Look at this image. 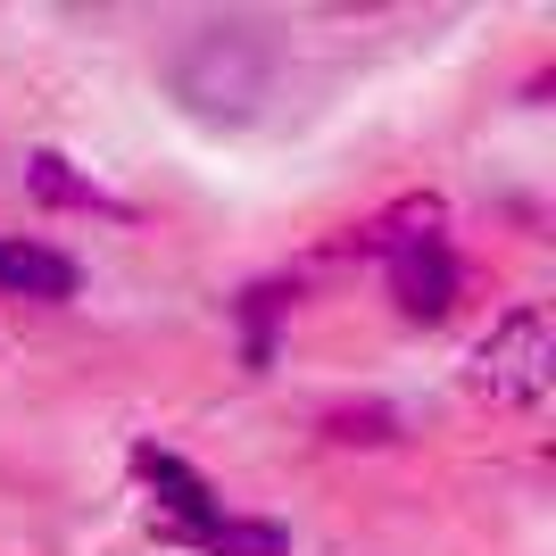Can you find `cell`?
Masks as SVG:
<instances>
[{
	"instance_id": "cell-1",
	"label": "cell",
	"mask_w": 556,
	"mask_h": 556,
	"mask_svg": "<svg viewBox=\"0 0 556 556\" xmlns=\"http://www.w3.org/2000/svg\"><path fill=\"white\" fill-rule=\"evenodd\" d=\"M548 374H556L548 316L523 300V307H507V316L473 341V357H465V391L490 399V407H532V399L548 391Z\"/></svg>"
},
{
	"instance_id": "cell-2",
	"label": "cell",
	"mask_w": 556,
	"mask_h": 556,
	"mask_svg": "<svg viewBox=\"0 0 556 556\" xmlns=\"http://www.w3.org/2000/svg\"><path fill=\"white\" fill-rule=\"evenodd\" d=\"M382 275H391V300H399L407 325H441V316H457L465 266H457V250H448L441 232H424V241L391 250V257H382Z\"/></svg>"
},
{
	"instance_id": "cell-3",
	"label": "cell",
	"mask_w": 556,
	"mask_h": 556,
	"mask_svg": "<svg viewBox=\"0 0 556 556\" xmlns=\"http://www.w3.org/2000/svg\"><path fill=\"white\" fill-rule=\"evenodd\" d=\"M191 67H216L208 92H191V109H208V116H250V100L266 92V50L250 42V34H200V42L184 50Z\"/></svg>"
},
{
	"instance_id": "cell-4",
	"label": "cell",
	"mask_w": 556,
	"mask_h": 556,
	"mask_svg": "<svg viewBox=\"0 0 556 556\" xmlns=\"http://www.w3.org/2000/svg\"><path fill=\"white\" fill-rule=\"evenodd\" d=\"M134 473H141V490L159 498V532H166V540H184V532H200V523H216V515H225V498H216V490L200 482L184 457H166V448H150V441L134 448Z\"/></svg>"
},
{
	"instance_id": "cell-5",
	"label": "cell",
	"mask_w": 556,
	"mask_h": 556,
	"mask_svg": "<svg viewBox=\"0 0 556 556\" xmlns=\"http://www.w3.org/2000/svg\"><path fill=\"white\" fill-rule=\"evenodd\" d=\"M441 200L432 191H416V200H391L382 216H366V225H349L341 241H332V257H391L407 250V241H424V232H441Z\"/></svg>"
},
{
	"instance_id": "cell-6",
	"label": "cell",
	"mask_w": 556,
	"mask_h": 556,
	"mask_svg": "<svg viewBox=\"0 0 556 556\" xmlns=\"http://www.w3.org/2000/svg\"><path fill=\"white\" fill-rule=\"evenodd\" d=\"M0 291L67 300V291H75V257H59L50 241H0Z\"/></svg>"
},
{
	"instance_id": "cell-7",
	"label": "cell",
	"mask_w": 556,
	"mask_h": 556,
	"mask_svg": "<svg viewBox=\"0 0 556 556\" xmlns=\"http://www.w3.org/2000/svg\"><path fill=\"white\" fill-rule=\"evenodd\" d=\"M25 184H34V200H50V208H92V216H125L109 200V191L100 184H84V175H75L67 159H59V150H34V166H25Z\"/></svg>"
},
{
	"instance_id": "cell-8",
	"label": "cell",
	"mask_w": 556,
	"mask_h": 556,
	"mask_svg": "<svg viewBox=\"0 0 556 556\" xmlns=\"http://www.w3.org/2000/svg\"><path fill=\"white\" fill-rule=\"evenodd\" d=\"M184 548H208V556H282L275 523H241V515H216L200 532H184Z\"/></svg>"
},
{
	"instance_id": "cell-9",
	"label": "cell",
	"mask_w": 556,
	"mask_h": 556,
	"mask_svg": "<svg viewBox=\"0 0 556 556\" xmlns=\"http://www.w3.org/2000/svg\"><path fill=\"white\" fill-rule=\"evenodd\" d=\"M325 432H332V441H366V448H382V441L399 432V416L382 407V399H366V407H332Z\"/></svg>"
},
{
	"instance_id": "cell-10",
	"label": "cell",
	"mask_w": 556,
	"mask_h": 556,
	"mask_svg": "<svg viewBox=\"0 0 556 556\" xmlns=\"http://www.w3.org/2000/svg\"><path fill=\"white\" fill-rule=\"evenodd\" d=\"M282 307H291V291H282V282H257L250 300H241V325H250V366H266V332H275Z\"/></svg>"
}]
</instances>
